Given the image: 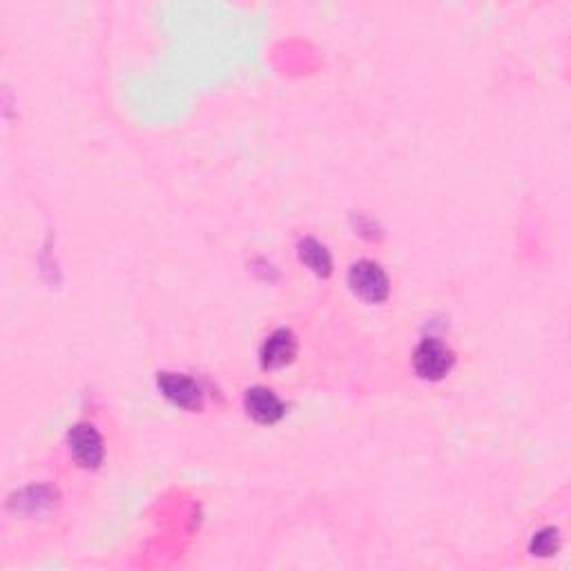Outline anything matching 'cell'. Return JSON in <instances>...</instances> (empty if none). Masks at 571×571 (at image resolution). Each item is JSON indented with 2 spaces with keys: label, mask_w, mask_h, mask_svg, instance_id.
<instances>
[{
  "label": "cell",
  "mask_w": 571,
  "mask_h": 571,
  "mask_svg": "<svg viewBox=\"0 0 571 571\" xmlns=\"http://www.w3.org/2000/svg\"><path fill=\"white\" fill-rule=\"evenodd\" d=\"M348 286L357 297L369 304H382L391 293V284L384 268L369 259H362L351 266V270H348Z\"/></svg>",
  "instance_id": "cell-1"
},
{
  "label": "cell",
  "mask_w": 571,
  "mask_h": 571,
  "mask_svg": "<svg viewBox=\"0 0 571 571\" xmlns=\"http://www.w3.org/2000/svg\"><path fill=\"white\" fill-rule=\"evenodd\" d=\"M453 364H456V355H453L447 344L435 340V337L422 340L413 353L415 373H418L422 380L429 382L442 380V377L453 369Z\"/></svg>",
  "instance_id": "cell-2"
},
{
  "label": "cell",
  "mask_w": 571,
  "mask_h": 571,
  "mask_svg": "<svg viewBox=\"0 0 571 571\" xmlns=\"http://www.w3.org/2000/svg\"><path fill=\"white\" fill-rule=\"evenodd\" d=\"M70 453L72 458L76 460V464L83 469H99L103 456H105V447H103V438L101 433L96 431L92 424H76V427L70 429Z\"/></svg>",
  "instance_id": "cell-3"
},
{
  "label": "cell",
  "mask_w": 571,
  "mask_h": 571,
  "mask_svg": "<svg viewBox=\"0 0 571 571\" xmlns=\"http://www.w3.org/2000/svg\"><path fill=\"white\" fill-rule=\"evenodd\" d=\"M157 386L174 406H179V409L192 413L203 409V391L192 377L177 373H159Z\"/></svg>",
  "instance_id": "cell-4"
},
{
  "label": "cell",
  "mask_w": 571,
  "mask_h": 571,
  "mask_svg": "<svg viewBox=\"0 0 571 571\" xmlns=\"http://www.w3.org/2000/svg\"><path fill=\"white\" fill-rule=\"evenodd\" d=\"M297 355V340L295 335L288 331V328H279L270 337H266V342L261 344L259 351V362L264 371H279L295 360Z\"/></svg>",
  "instance_id": "cell-5"
},
{
  "label": "cell",
  "mask_w": 571,
  "mask_h": 571,
  "mask_svg": "<svg viewBox=\"0 0 571 571\" xmlns=\"http://www.w3.org/2000/svg\"><path fill=\"white\" fill-rule=\"evenodd\" d=\"M244 404L250 418L259 424H277L286 413L284 402L279 400L273 391L266 389V386H253V389H248Z\"/></svg>",
  "instance_id": "cell-6"
},
{
  "label": "cell",
  "mask_w": 571,
  "mask_h": 571,
  "mask_svg": "<svg viewBox=\"0 0 571 571\" xmlns=\"http://www.w3.org/2000/svg\"><path fill=\"white\" fill-rule=\"evenodd\" d=\"M297 255L302 259V264L313 270L317 277H331L333 275V257L328 253L324 244H319L317 239L306 237L299 241Z\"/></svg>",
  "instance_id": "cell-7"
},
{
  "label": "cell",
  "mask_w": 571,
  "mask_h": 571,
  "mask_svg": "<svg viewBox=\"0 0 571 571\" xmlns=\"http://www.w3.org/2000/svg\"><path fill=\"white\" fill-rule=\"evenodd\" d=\"M558 547H560L558 529L547 527V529H543V531H538V534H534V538H531L529 551H531V554H534V556L549 558V556L556 554Z\"/></svg>",
  "instance_id": "cell-8"
}]
</instances>
